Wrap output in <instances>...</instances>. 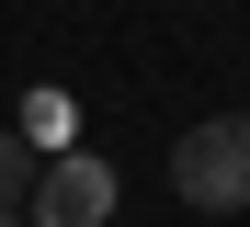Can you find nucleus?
Segmentation results:
<instances>
[{
	"label": "nucleus",
	"mask_w": 250,
	"mask_h": 227,
	"mask_svg": "<svg viewBox=\"0 0 250 227\" xmlns=\"http://www.w3.org/2000/svg\"><path fill=\"white\" fill-rule=\"evenodd\" d=\"M103 216H114L103 148H57L46 170H34V193H23V227H103Z\"/></svg>",
	"instance_id": "obj_2"
},
{
	"label": "nucleus",
	"mask_w": 250,
	"mask_h": 227,
	"mask_svg": "<svg viewBox=\"0 0 250 227\" xmlns=\"http://www.w3.org/2000/svg\"><path fill=\"white\" fill-rule=\"evenodd\" d=\"M68 125H80V114H68V91H23V114H12V136H23L34 159H57V148H68Z\"/></svg>",
	"instance_id": "obj_3"
},
{
	"label": "nucleus",
	"mask_w": 250,
	"mask_h": 227,
	"mask_svg": "<svg viewBox=\"0 0 250 227\" xmlns=\"http://www.w3.org/2000/svg\"><path fill=\"white\" fill-rule=\"evenodd\" d=\"M34 170H46V159H34L12 125H0V205H12V216H23V193H34Z\"/></svg>",
	"instance_id": "obj_4"
},
{
	"label": "nucleus",
	"mask_w": 250,
	"mask_h": 227,
	"mask_svg": "<svg viewBox=\"0 0 250 227\" xmlns=\"http://www.w3.org/2000/svg\"><path fill=\"white\" fill-rule=\"evenodd\" d=\"M171 193L205 216H250V114H205L171 148Z\"/></svg>",
	"instance_id": "obj_1"
},
{
	"label": "nucleus",
	"mask_w": 250,
	"mask_h": 227,
	"mask_svg": "<svg viewBox=\"0 0 250 227\" xmlns=\"http://www.w3.org/2000/svg\"><path fill=\"white\" fill-rule=\"evenodd\" d=\"M0 227H23V216H12V205H0Z\"/></svg>",
	"instance_id": "obj_5"
},
{
	"label": "nucleus",
	"mask_w": 250,
	"mask_h": 227,
	"mask_svg": "<svg viewBox=\"0 0 250 227\" xmlns=\"http://www.w3.org/2000/svg\"><path fill=\"white\" fill-rule=\"evenodd\" d=\"M228 227H239V216H228Z\"/></svg>",
	"instance_id": "obj_6"
}]
</instances>
